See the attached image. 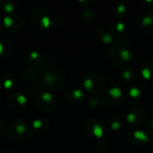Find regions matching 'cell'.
Returning a JSON list of instances; mask_svg holds the SVG:
<instances>
[{"instance_id":"11","label":"cell","mask_w":153,"mask_h":153,"mask_svg":"<svg viewBox=\"0 0 153 153\" xmlns=\"http://www.w3.org/2000/svg\"><path fill=\"white\" fill-rule=\"evenodd\" d=\"M74 97H76L77 99H80L81 97H82V91H81L76 90V91H74Z\"/></svg>"},{"instance_id":"4","label":"cell","mask_w":153,"mask_h":153,"mask_svg":"<svg viewBox=\"0 0 153 153\" xmlns=\"http://www.w3.org/2000/svg\"><path fill=\"white\" fill-rule=\"evenodd\" d=\"M120 55H121V57H122L124 60H126V61L129 60L130 57H131V53H130V51L127 50V49L122 50V51L120 52Z\"/></svg>"},{"instance_id":"1","label":"cell","mask_w":153,"mask_h":153,"mask_svg":"<svg viewBox=\"0 0 153 153\" xmlns=\"http://www.w3.org/2000/svg\"><path fill=\"white\" fill-rule=\"evenodd\" d=\"M28 134V128L23 121L15 119L11 122L7 128V138L12 142H20L23 140Z\"/></svg>"},{"instance_id":"7","label":"cell","mask_w":153,"mask_h":153,"mask_svg":"<svg viewBox=\"0 0 153 153\" xmlns=\"http://www.w3.org/2000/svg\"><path fill=\"white\" fill-rule=\"evenodd\" d=\"M130 95H131L132 97H134V98L138 97V96L140 95V91H139L138 89H136V88H134V89H132V90L130 91Z\"/></svg>"},{"instance_id":"17","label":"cell","mask_w":153,"mask_h":153,"mask_svg":"<svg viewBox=\"0 0 153 153\" xmlns=\"http://www.w3.org/2000/svg\"><path fill=\"white\" fill-rule=\"evenodd\" d=\"M1 124H2V121L0 120V132H1V130H2V128H3V126H1Z\"/></svg>"},{"instance_id":"10","label":"cell","mask_w":153,"mask_h":153,"mask_svg":"<svg viewBox=\"0 0 153 153\" xmlns=\"http://www.w3.org/2000/svg\"><path fill=\"white\" fill-rule=\"evenodd\" d=\"M143 75L145 79H149L151 77V72L148 69H143Z\"/></svg>"},{"instance_id":"5","label":"cell","mask_w":153,"mask_h":153,"mask_svg":"<svg viewBox=\"0 0 153 153\" xmlns=\"http://www.w3.org/2000/svg\"><path fill=\"white\" fill-rule=\"evenodd\" d=\"M93 133H94V134H95L97 137H101V136H102V134H103V130H102V128H101L100 126L96 125V126H94Z\"/></svg>"},{"instance_id":"14","label":"cell","mask_w":153,"mask_h":153,"mask_svg":"<svg viewBox=\"0 0 153 153\" xmlns=\"http://www.w3.org/2000/svg\"><path fill=\"white\" fill-rule=\"evenodd\" d=\"M125 10H126V7H125V5H120L119 7H117V11H118L119 13H123Z\"/></svg>"},{"instance_id":"13","label":"cell","mask_w":153,"mask_h":153,"mask_svg":"<svg viewBox=\"0 0 153 153\" xmlns=\"http://www.w3.org/2000/svg\"><path fill=\"white\" fill-rule=\"evenodd\" d=\"M134 119H135V117H134V114H130L129 116H128V120L130 121V122H134Z\"/></svg>"},{"instance_id":"16","label":"cell","mask_w":153,"mask_h":153,"mask_svg":"<svg viewBox=\"0 0 153 153\" xmlns=\"http://www.w3.org/2000/svg\"><path fill=\"white\" fill-rule=\"evenodd\" d=\"M125 75H126V78H129V76H130V73L126 71V72L124 74V76H125Z\"/></svg>"},{"instance_id":"12","label":"cell","mask_w":153,"mask_h":153,"mask_svg":"<svg viewBox=\"0 0 153 153\" xmlns=\"http://www.w3.org/2000/svg\"><path fill=\"white\" fill-rule=\"evenodd\" d=\"M117 30H119V31H121V30H124V28H125V25L123 24V23H118L117 25Z\"/></svg>"},{"instance_id":"6","label":"cell","mask_w":153,"mask_h":153,"mask_svg":"<svg viewBox=\"0 0 153 153\" xmlns=\"http://www.w3.org/2000/svg\"><path fill=\"white\" fill-rule=\"evenodd\" d=\"M134 137L136 138V139H138V140H142V141H148V138L146 137V135L143 134V133H142V132H135L134 133Z\"/></svg>"},{"instance_id":"8","label":"cell","mask_w":153,"mask_h":153,"mask_svg":"<svg viewBox=\"0 0 153 153\" xmlns=\"http://www.w3.org/2000/svg\"><path fill=\"white\" fill-rule=\"evenodd\" d=\"M152 18L150 17V16H146V17H144L143 18V25H150L151 23H152Z\"/></svg>"},{"instance_id":"15","label":"cell","mask_w":153,"mask_h":153,"mask_svg":"<svg viewBox=\"0 0 153 153\" xmlns=\"http://www.w3.org/2000/svg\"><path fill=\"white\" fill-rule=\"evenodd\" d=\"M112 127H113V129L117 130V129H118V128H119V124H118L117 122H115V123L113 124Z\"/></svg>"},{"instance_id":"9","label":"cell","mask_w":153,"mask_h":153,"mask_svg":"<svg viewBox=\"0 0 153 153\" xmlns=\"http://www.w3.org/2000/svg\"><path fill=\"white\" fill-rule=\"evenodd\" d=\"M84 87L87 89V90H91V87H92V82L91 79H87L85 82H84Z\"/></svg>"},{"instance_id":"2","label":"cell","mask_w":153,"mask_h":153,"mask_svg":"<svg viewBox=\"0 0 153 153\" xmlns=\"http://www.w3.org/2000/svg\"><path fill=\"white\" fill-rule=\"evenodd\" d=\"M13 101V105L10 106V108L15 111H20L22 110L23 108H25V105H26V99L24 96L22 95H19L16 93H13L11 95L8 96L7 98V102H11Z\"/></svg>"},{"instance_id":"3","label":"cell","mask_w":153,"mask_h":153,"mask_svg":"<svg viewBox=\"0 0 153 153\" xmlns=\"http://www.w3.org/2000/svg\"><path fill=\"white\" fill-rule=\"evenodd\" d=\"M109 94L114 98H119L122 95V91L118 88H113L109 91Z\"/></svg>"}]
</instances>
